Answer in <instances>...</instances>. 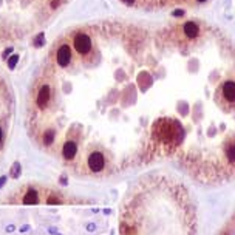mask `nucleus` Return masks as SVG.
<instances>
[{
    "label": "nucleus",
    "instance_id": "f257e3e1",
    "mask_svg": "<svg viewBox=\"0 0 235 235\" xmlns=\"http://www.w3.org/2000/svg\"><path fill=\"white\" fill-rule=\"evenodd\" d=\"M119 235H198L189 187L172 172L142 175L124 200Z\"/></svg>",
    "mask_w": 235,
    "mask_h": 235
},
{
    "label": "nucleus",
    "instance_id": "f03ea898",
    "mask_svg": "<svg viewBox=\"0 0 235 235\" xmlns=\"http://www.w3.org/2000/svg\"><path fill=\"white\" fill-rule=\"evenodd\" d=\"M122 3L132 8L156 11V9H167V8H178V6H200L207 0H121Z\"/></svg>",
    "mask_w": 235,
    "mask_h": 235
},
{
    "label": "nucleus",
    "instance_id": "7ed1b4c3",
    "mask_svg": "<svg viewBox=\"0 0 235 235\" xmlns=\"http://www.w3.org/2000/svg\"><path fill=\"white\" fill-rule=\"evenodd\" d=\"M217 235H235V211L227 217V220L223 223L217 232Z\"/></svg>",
    "mask_w": 235,
    "mask_h": 235
},
{
    "label": "nucleus",
    "instance_id": "20e7f679",
    "mask_svg": "<svg viewBox=\"0 0 235 235\" xmlns=\"http://www.w3.org/2000/svg\"><path fill=\"white\" fill-rule=\"evenodd\" d=\"M23 204H37L39 203V197H37V192L34 190V189H31V190H28L27 192V195L23 197Z\"/></svg>",
    "mask_w": 235,
    "mask_h": 235
},
{
    "label": "nucleus",
    "instance_id": "39448f33",
    "mask_svg": "<svg viewBox=\"0 0 235 235\" xmlns=\"http://www.w3.org/2000/svg\"><path fill=\"white\" fill-rule=\"evenodd\" d=\"M43 40H45V36H43V33H40V34L34 39V45L36 47H42L43 45Z\"/></svg>",
    "mask_w": 235,
    "mask_h": 235
},
{
    "label": "nucleus",
    "instance_id": "423d86ee",
    "mask_svg": "<svg viewBox=\"0 0 235 235\" xmlns=\"http://www.w3.org/2000/svg\"><path fill=\"white\" fill-rule=\"evenodd\" d=\"M62 201L56 197V195H50L48 200H47V204H60Z\"/></svg>",
    "mask_w": 235,
    "mask_h": 235
},
{
    "label": "nucleus",
    "instance_id": "0eeeda50",
    "mask_svg": "<svg viewBox=\"0 0 235 235\" xmlns=\"http://www.w3.org/2000/svg\"><path fill=\"white\" fill-rule=\"evenodd\" d=\"M17 60H19V56L17 54H14L11 59H9V62H8V65H9V68H14V65L17 63Z\"/></svg>",
    "mask_w": 235,
    "mask_h": 235
},
{
    "label": "nucleus",
    "instance_id": "6e6552de",
    "mask_svg": "<svg viewBox=\"0 0 235 235\" xmlns=\"http://www.w3.org/2000/svg\"><path fill=\"white\" fill-rule=\"evenodd\" d=\"M19 173H20V166L16 163V164H14V167H12V173H11V175L14 176V178H17V176H19Z\"/></svg>",
    "mask_w": 235,
    "mask_h": 235
},
{
    "label": "nucleus",
    "instance_id": "1a4fd4ad",
    "mask_svg": "<svg viewBox=\"0 0 235 235\" xmlns=\"http://www.w3.org/2000/svg\"><path fill=\"white\" fill-rule=\"evenodd\" d=\"M5 181H6V178H5V176H2V178H0V187L3 186V182H5Z\"/></svg>",
    "mask_w": 235,
    "mask_h": 235
}]
</instances>
